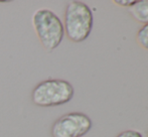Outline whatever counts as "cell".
Wrapping results in <instances>:
<instances>
[{"label": "cell", "instance_id": "8992f818", "mask_svg": "<svg viewBox=\"0 0 148 137\" xmlns=\"http://www.w3.org/2000/svg\"><path fill=\"white\" fill-rule=\"evenodd\" d=\"M136 40L141 47L148 51V23L142 25L136 34Z\"/></svg>", "mask_w": 148, "mask_h": 137}, {"label": "cell", "instance_id": "3957f363", "mask_svg": "<svg viewBox=\"0 0 148 137\" xmlns=\"http://www.w3.org/2000/svg\"><path fill=\"white\" fill-rule=\"evenodd\" d=\"M75 94L70 82L49 78L39 82L31 91V102L38 107H57L69 103Z\"/></svg>", "mask_w": 148, "mask_h": 137}, {"label": "cell", "instance_id": "ba28073f", "mask_svg": "<svg viewBox=\"0 0 148 137\" xmlns=\"http://www.w3.org/2000/svg\"><path fill=\"white\" fill-rule=\"evenodd\" d=\"M136 1L137 0H114V3L123 7H131L132 5H134Z\"/></svg>", "mask_w": 148, "mask_h": 137}, {"label": "cell", "instance_id": "277c9868", "mask_svg": "<svg viewBox=\"0 0 148 137\" xmlns=\"http://www.w3.org/2000/svg\"><path fill=\"white\" fill-rule=\"evenodd\" d=\"M92 120L82 112H71L60 116L51 127V137H83L91 130Z\"/></svg>", "mask_w": 148, "mask_h": 137}, {"label": "cell", "instance_id": "52a82bcc", "mask_svg": "<svg viewBox=\"0 0 148 137\" xmlns=\"http://www.w3.org/2000/svg\"><path fill=\"white\" fill-rule=\"evenodd\" d=\"M116 137H142V134L136 130H126L121 132Z\"/></svg>", "mask_w": 148, "mask_h": 137}, {"label": "cell", "instance_id": "5b68a950", "mask_svg": "<svg viewBox=\"0 0 148 137\" xmlns=\"http://www.w3.org/2000/svg\"><path fill=\"white\" fill-rule=\"evenodd\" d=\"M129 13L139 23H148V0H138L129 7Z\"/></svg>", "mask_w": 148, "mask_h": 137}, {"label": "cell", "instance_id": "6da1fadb", "mask_svg": "<svg viewBox=\"0 0 148 137\" xmlns=\"http://www.w3.org/2000/svg\"><path fill=\"white\" fill-rule=\"evenodd\" d=\"M64 34L73 42H82L89 37L94 24L91 8L81 1H71L64 13Z\"/></svg>", "mask_w": 148, "mask_h": 137}, {"label": "cell", "instance_id": "7a4b0ae2", "mask_svg": "<svg viewBox=\"0 0 148 137\" xmlns=\"http://www.w3.org/2000/svg\"><path fill=\"white\" fill-rule=\"evenodd\" d=\"M32 25L42 47L51 53L60 45L64 36L60 18L49 8H39L32 15Z\"/></svg>", "mask_w": 148, "mask_h": 137}]
</instances>
